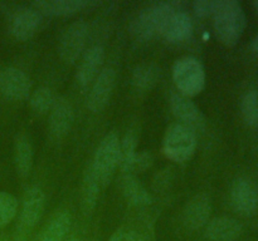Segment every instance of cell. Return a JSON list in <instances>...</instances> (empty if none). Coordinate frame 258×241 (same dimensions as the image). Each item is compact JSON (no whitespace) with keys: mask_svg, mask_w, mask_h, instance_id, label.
<instances>
[{"mask_svg":"<svg viewBox=\"0 0 258 241\" xmlns=\"http://www.w3.org/2000/svg\"><path fill=\"white\" fill-rule=\"evenodd\" d=\"M214 30L219 42L233 47L241 39L246 29L247 19L241 4L237 0H217Z\"/></svg>","mask_w":258,"mask_h":241,"instance_id":"1","label":"cell"},{"mask_svg":"<svg viewBox=\"0 0 258 241\" xmlns=\"http://www.w3.org/2000/svg\"><path fill=\"white\" fill-rule=\"evenodd\" d=\"M175 13V8L165 2L149 5L133 20L131 33L138 40H148L158 33L163 34Z\"/></svg>","mask_w":258,"mask_h":241,"instance_id":"2","label":"cell"},{"mask_svg":"<svg viewBox=\"0 0 258 241\" xmlns=\"http://www.w3.org/2000/svg\"><path fill=\"white\" fill-rule=\"evenodd\" d=\"M196 148V131L179 122L169 126L163 141V151L169 160L185 162L194 155Z\"/></svg>","mask_w":258,"mask_h":241,"instance_id":"3","label":"cell"},{"mask_svg":"<svg viewBox=\"0 0 258 241\" xmlns=\"http://www.w3.org/2000/svg\"><path fill=\"white\" fill-rule=\"evenodd\" d=\"M173 79L179 94L190 98L203 90L206 85V72L197 58L183 57L174 63Z\"/></svg>","mask_w":258,"mask_h":241,"instance_id":"4","label":"cell"},{"mask_svg":"<svg viewBox=\"0 0 258 241\" xmlns=\"http://www.w3.org/2000/svg\"><path fill=\"white\" fill-rule=\"evenodd\" d=\"M120 162V140L115 133H110L98 145L93 161L91 163L93 172L100 180L101 185L106 186L112 178Z\"/></svg>","mask_w":258,"mask_h":241,"instance_id":"5","label":"cell"},{"mask_svg":"<svg viewBox=\"0 0 258 241\" xmlns=\"http://www.w3.org/2000/svg\"><path fill=\"white\" fill-rule=\"evenodd\" d=\"M88 35V25L83 20L72 23L63 32L58 44V53L67 64H75L85 50Z\"/></svg>","mask_w":258,"mask_h":241,"instance_id":"6","label":"cell"},{"mask_svg":"<svg viewBox=\"0 0 258 241\" xmlns=\"http://www.w3.org/2000/svg\"><path fill=\"white\" fill-rule=\"evenodd\" d=\"M231 203L242 216H252L258 210V188L248 178L239 177L232 183Z\"/></svg>","mask_w":258,"mask_h":241,"instance_id":"7","label":"cell"},{"mask_svg":"<svg viewBox=\"0 0 258 241\" xmlns=\"http://www.w3.org/2000/svg\"><path fill=\"white\" fill-rule=\"evenodd\" d=\"M116 83V73L112 68H105L98 73L87 97V107L91 112H101L108 104Z\"/></svg>","mask_w":258,"mask_h":241,"instance_id":"8","label":"cell"},{"mask_svg":"<svg viewBox=\"0 0 258 241\" xmlns=\"http://www.w3.org/2000/svg\"><path fill=\"white\" fill-rule=\"evenodd\" d=\"M0 92L8 99H25L30 93L29 77L18 68H5L0 72Z\"/></svg>","mask_w":258,"mask_h":241,"instance_id":"9","label":"cell"},{"mask_svg":"<svg viewBox=\"0 0 258 241\" xmlns=\"http://www.w3.org/2000/svg\"><path fill=\"white\" fill-rule=\"evenodd\" d=\"M212 213V201L207 193H198L189 200L184 208V225L190 230H199L207 226Z\"/></svg>","mask_w":258,"mask_h":241,"instance_id":"10","label":"cell"},{"mask_svg":"<svg viewBox=\"0 0 258 241\" xmlns=\"http://www.w3.org/2000/svg\"><path fill=\"white\" fill-rule=\"evenodd\" d=\"M170 109L173 114L183 125L188 126L191 130H202L204 127V118L201 109L190 98L175 93L170 97Z\"/></svg>","mask_w":258,"mask_h":241,"instance_id":"11","label":"cell"},{"mask_svg":"<svg viewBox=\"0 0 258 241\" xmlns=\"http://www.w3.org/2000/svg\"><path fill=\"white\" fill-rule=\"evenodd\" d=\"M45 207L44 192L38 186H30L25 190L23 196L20 222L25 227H33L42 217Z\"/></svg>","mask_w":258,"mask_h":241,"instance_id":"12","label":"cell"},{"mask_svg":"<svg viewBox=\"0 0 258 241\" xmlns=\"http://www.w3.org/2000/svg\"><path fill=\"white\" fill-rule=\"evenodd\" d=\"M75 119L73 107L66 98H57L49 112L48 128L52 137L62 138L70 132Z\"/></svg>","mask_w":258,"mask_h":241,"instance_id":"13","label":"cell"},{"mask_svg":"<svg viewBox=\"0 0 258 241\" xmlns=\"http://www.w3.org/2000/svg\"><path fill=\"white\" fill-rule=\"evenodd\" d=\"M103 59H105V49L101 45H93L83 53L76 75L81 88L88 87V84L95 78H97Z\"/></svg>","mask_w":258,"mask_h":241,"instance_id":"14","label":"cell"},{"mask_svg":"<svg viewBox=\"0 0 258 241\" xmlns=\"http://www.w3.org/2000/svg\"><path fill=\"white\" fill-rule=\"evenodd\" d=\"M42 17L34 8H27L15 14L13 18L10 32L18 40H28L37 33Z\"/></svg>","mask_w":258,"mask_h":241,"instance_id":"15","label":"cell"},{"mask_svg":"<svg viewBox=\"0 0 258 241\" xmlns=\"http://www.w3.org/2000/svg\"><path fill=\"white\" fill-rule=\"evenodd\" d=\"M242 231L241 223L231 217L213 218L206 226V236L211 241H237Z\"/></svg>","mask_w":258,"mask_h":241,"instance_id":"16","label":"cell"},{"mask_svg":"<svg viewBox=\"0 0 258 241\" xmlns=\"http://www.w3.org/2000/svg\"><path fill=\"white\" fill-rule=\"evenodd\" d=\"M88 5L86 0H38L33 3V8L47 15H72Z\"/></svg>","mask_w":258,"mask_h":241,"instance_id":"17","label":"cell"},{"mask_svg":"<svg viewBox=\"0 0 258 241\" xmlns=\"http://www.w3.org/2000/svg\"><path fill=\"white\" fill-rule=\"evenodd\" d=\"M191 33L193 22L190 17L184 12H176L161 35L170 43H181L189 39Z\"/></svg>","mask_w":258,"mask_h":241,"instance_id":"18","label":"cell"},{"mask_svg":"<svg viewBox=\"0 0 258 241\" xmlns=\"http://www.w3.org/2000/svg\"><path fill=\"white\" fill-rule=\"evenodd\" d=\"M121 191L130 205L136 207H145L151 203V195L134 175L123 176L121 180Z\"/></svg>","mask_w":258,"mask_h":241,"instance_id":"19","label":"cell"},{"mask_svg":"<svg viewBox=\"0 0 258 241\" xmlns=\"http://www.w3.org/2000/svg\"><path fill=\"white\" fill-rule=\"evenodd\" d=\"M71 215L66 211H59L55 213L39 236V241H63L71 228Z\"/></svg>","mask_w":258,"mask_h":241,"instance_id":"20","label":"cell"},{"mask_svg":"<svg viewBox=\"0 0 258 241\" xmlns=\"http://www.w3.org/2000/svg\"><path fill=\"white\" fill-rule=\"evenodd\" d=\"M101 187H102V185H101L100 180L93 172L92 167L88 166L85 177H83L82 192H81V200H82L81 203H82V210L85 213L92 212L93 208L96 207Z\"/></svg>","mask_w":258,"mask_h":241,"instance_id":"21","label":"cell"},{"mask_svg":"<svg viewBox=\"0 0 258 241\" xmlns=\"http://www.w3.org/2000/svg\"><path fill=\"white\" fill-rule=\"evenodd\" d=\"M14 160L17 172L22 177H27L33 166V147L30 141L25 136H19L15 141Z\"/></svg>","mask_w":258,"mask_h":241,"instance_id":"22","label":"cell"},{"mask_svg":"<svg viewBox=\"0 0 258 241\" xmlns=\"http://www.w3.org/2000/svg\"><path fill=\"white\" fill-rule=\"evenodd\" d=\"M160 78V68L153 64H141L133 73V84L141 90H149L155 87Z\"/></svg>","mask_w":258,"mask_h":241,"instance_id":"23","label":"cell"},{"mask_svg":"<svg viewBox=\"0 0 258 241\" xmlns=\"http://www.w3.org/2000/svg\"><path fill=\"white\" fill-rule=\"evenodd\" d=\"M136 146H138V136L134 131H127L122 141H120V162H118V167L125 175L130 173L134 158L138 153Z\"/></svg>","mask_w":258,"mask_h":241,"instance_id":"24","label":"cell"},{"mask_svg":"<svg viewBox=\"0 0 258 241\" xmlns=\"http://www.w3.org/2000/svg\"><path fill=\"white\" fill-rule=\"evenodd\" d=\"M241 113L244 123L249 127L258 126V92L248 90L241 99Z\"/></svg>","mask_w":258,"mask_h":241,"instance_id":"25","label":"cell"},{"mask_svg":"<svg viewBox=\"0 0 258 241\" xmlns=\"http://www.w3.org/2000/svg\"><path fill=\"white\" fill-rule=\"evenodd\" d=\"M55 95L48 87H39L30 95V107L38 114L50 112L55 103Z\"/></svg>","mask_w":258,"mask_h":241,"instance_id":"26","label":"cell"},{"mask_svg":"<svg viewBox=\"0 0 258 241\" xmlns=\"http://www.w3.org/2000/svg\"><path fill=\"white\" fill-rule=\"evenodd\" d=\"M18 212V201L10 193L0 191V228L7 226Z\"/></svg>","mask_w":258,"mask_h":241,"instance_id":"27","label":"cell"},{"mask_svg":"<svg viewBox=\"0 0 258 241\" xmlns=\"http://www.w3.org/2000/svg\"><path fill=\"white\" fill-rule=\"evenodd\" d=\"M151 165H153V156H151V153L146 152V151H143V152L140 153H136L128 175L144 172V171H146L148 168H150Z\"/></svg>","mask_w":258,"mask_h":241,"instance_id":"28","label":"cell"},{"mask_svg":"<svg viewBox=\"0 0 258 241\" xmlns=\"http://www.w3.org/2000/svg\"><path fill=\"white\" fill-rule=\"evenodd\" d=\"M217 0H197L193 3V10L198 17H209L216 12Z\"/></svg>","mask_w":258,"mask_h":241,"instance_id":"29","label":"cell"},{"mask_svg":"<svg viewBox=\"0 0 258 241\" xmlns=\"http://www.w3.org/2000/svg\"><path fill=\"white\" fill-rule=\"evenodd\" d=\"M123 241H153V238L145 232L131 230L128 232H123Z\"/></svg>","mask_w":258,"mask_h":241,"instance_id":"30","label":"cell"},{"mask_svg":"<svg viewBox=\"0 0 258 241\" xmlns=\"http://www.w3.org/2000/svg\"><path fill=\"white\" fill-rule=\"evenodd\" d=\"M108 241H123V231L117 230L111 235V237L108 238Z\"/></svg>","mask_w":258,"mask_h":241,"instance_id":"31","label":"cell"},{"mask_svg":"<svg viewBox=\"0 0 258 241\" xmlns=\"http://www.w3.org/2000/svg\"><path fill=\"white\" fill-rule=\"evenodd\" d=\"M251 50H252V53H253L254 55H257V57H258V34L253 38V39H252Z\"/></svg>","mask_w":258,"mask_h":241,"instance_id":"32","label":"cell"},{"mask_svg":"<svg viewBox=\"0 0 258 241\" xmlns=\"http://www.w3.org/2000/svg\"><path fill=\"white\" fill-rule=\"evenodd\" d=\"M253 7H254V9H256V12L258 13V0H256V2L253 3Z\"/></svg>","mask_w":258,"mask_h":241,"instance_id":"33","label":"cell"},{"mask_svg":"<svg viewBox=\"0 0 258 241\" xmlns=\"http://www.w3.org/2000/svg\"><path fill=\"white\" fill-rule=\"evenodd\" d=\"M66 241H80V240H78L77 237H70L68 240H66Z\"/></svg>","mask_w":258,"mask_h":241,"instance_id":"34","label":"cell"},{"mask_svg":"<svg viewBox=\"0 0 258 241\" xmlns=\"http://www.w3.org/2000/svg\"><path fill=\"white\" fill-rule=\"evenodd\" d=\"M0 241H4V240H3V238H0Z\"/></svg>","mask_w":258,"mask_h":241,"instance_id":"35","label":"cell"}]
</instances>
